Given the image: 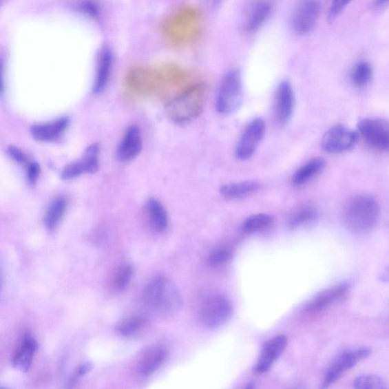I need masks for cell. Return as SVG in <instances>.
I'll use <instances>...</instances> for the list:
<instances>
[{
	"instance_id": "cell-1",
	"label": "cell",
	"mask_w": 389,
	"mask_h": 389,
	"mask_svg": "<svg viewBox=\"0 0 389 389\" xmlns=\"http://www.w3.org/2000/svg\"><path fill=\"white\" fill-rule=\"evenodd\" d=\"M143 299L150 311L160 317H173L181 309L178 289L165 277L153 279L145 290Z\"/></svg>"
},
{
	"instance_id": "cell-2",
	"label": "cell",
	"mask_w": 389,
	"mask_h": 389,
	"mask_svg": "<svg viewBox=\"0 0 389 389\" xmlns=\"http://www.w3.org/2000/svg\"><path fill=\"white\" fill-rule=\"evenodd\" d=\"M380 217V207L375 198L358 195L352 198L344 211V222L356 234H365L374 229Z\"/></svg>"
},
{
	"instance_id": "cell-3",
	"label": "cell",
	"mask_w": 389,
	"mask_h": 389,
	"mask_svg": "<svg viewBox=\"0 0 389 389\" xmlns=\"http://www.w3.org/2000/svg\"><path fill=\"white\" fill-rule=\"evenodd\" d=\"M204 101L205 92L203 87H192L168 105L167 115L176 123H189L202 114Z\"/></svg>"
},
{
	"instance_id": "cell-4",
	"label": "cell",
	"mask_w": 389,
	"mask_h": 389,
	"mask_svg": "<svg viewBox=\"0 0 389 389\" xmlns=\"http://www.w3.org/2000/svg\"><path fill=\"white\" fill-rule=\"evenodd\" d=\"M243 99L241 73L238 70H231L220 85L216 98L217 112L222 115H231L238 111Z\"/></svg>"
},
{
	"instance_id": "cell-5",
	"label": "cell",
	"mask_w": 389,
	"mask_h": 389,
	"mask_svg": "<svg viewBox=\"0 0 389 389\" xmlns=\"http://www.w3.org/2000/svg\"><path fill=\"white\" fill-rule=\"evenodd\" d=\"M232 313L233 306L229 298L222 295H213L204 301L200 319L205 326L216 328L224 325Z\"/></svg>"
},
{
	"instance_id": "cell-6",
	"label": "cell",
	"mask_w": 389,
	"mask_h": 389,
	"mask_svg": "<svg viewBox=\"0 0 389 389\" xmlns=\"http://www.w3.org/2000/svg\"><path fill=\"white\" fill-rule=\"evenodd\" d=\"M320 8L319 0H299L290 18L292 32L297 35L311 32L319 17Z\"/></svg>"
},
{
	"instance_id": "cell-7",
	"label": "cell",
	"mask_w": 389,
	"mask_h": 389,
	"mask_svg": "<svg viewBox=\"0 0 389 389\" xmlns=\"http://www.w3.org/2000/svg\"><path fill=\"white\" fill-rule=\"evenodd\" d=\"M357 133L372 148L386 151L389 148L388 123L384 119L366 118L359 122Z\"/></svg>"
},
{
	"instance_id": "cell-8",
	"label": "cell",
	"mask_w": 389,
	"mask_h": 389,
	"mask_svg": "<svg viewBox=\"0 0 389 389\" xmlns=\"http://www.w3.org/2000/svg\"><path fill=\"white\" fill-rule=\"evenodd\" d=\"M359 136L357 131L345 127L343 125H335L323 136L322 148L330 154L346 152L354 149Z\"/></svg>"
},
{
	"instance_id": "cell-9",
	"label": "cell",
	"mask_w": 389,
	"mask_h": 389,
	"mask_svg": "<svg viewBox=\"0 0 389 389\" xmlns=\"http://www.w3.org/2000/svg\"><path fill=\"white\" fill-rule=\"evenodd\" d=\"M266 128V123L261 118H255L246 125L235 151L238 158L248 160L254 155L265 136Z\"/></svg>"
},
{
	"instance_id": "cell-10",
	"label": "cell",
	"mask_w": 389,
	"mask_h": 389,
	"mask_svg": "<svg viewBox=\"0 0 389 389\" xmlns=\"http://www.w3.org/2000/svg\"><path fill=\"white\" fill-rule=\"evenodd\" d=\"M370 350L366 348L350 350L344 352L337 357L334 363L329 367L324 380L322 383V388H327L336 381L339 380L345 372L353 368L359 362H361L368 357Z\"/></svg>"
},
{
	"instance_id": "cell-11",
	"label": "cell",
	"mask_w": 389,
	"mask_h": 389,
	"mask_svg": "<svg viewBox=\"0 0 389 389\" xmlns=\"http://www.w3.org/2000/svg\"><path fill=\"white\" fill-rule=\"evenodd\" d=\"M271 0H254L245 14L244 29L247 34H254L266 23L273 12Z\"/></svg>"
},
{
	"instance_id": "cell-12",
	"label": "cell",
	"mask_w": 389,
	"mask_h": 389,
	"mask_svg": "<svg viewBox=\"0 0 389 389\" xmlns=\"http://www.w3.org/2000/svg\"><path fill=\"white\" fill-rule=\"evenodd\" d=\"M288 344V337L279 335L264 344L260 355L254 366L257 374L268 372L277 359L281 357Z\"/></svg>"
},
{
	"instance_id": "cell-13",
	"label": "cell",
	"mask_w": 389,
	"mask_h": 389,
	"mask_svg": "<svg viewBox=\"0 0 389 389\" xmlns=\"http://www.w3.org/2000/svg\"><path fill=\"white\" fill-rule=\"evenodd\" d=\"M295 107V95L288 81L278 85L275 97V114L277 121L287 124L292 118Z\"/></svg>"
},
{
	"instance_id": "cell-14",
	"label": "cell",
	"mask_w": 389,
	"mask_h": 389,
	"mask_svg": "<svg viewBox=\"0 0 389 389\" xmlns=\"http://www.w3.org/2000/svg\"><path fill=\"white\" fill-rule=\"evenodd\" d=\"M143 150L141 130L136 125H132L125 133L116 150V158L121 162H129L136 159Z\"/></svg>"
},
{
	"instance_id": "cell-15",
	"label": "cell",
	"mask_w": 389,
	"mask_h": 389,
	"mask_svg": "<svg viewBox=\"0 0 389 389\" xmlns=\"http://www.w3.org/2000/svg\"><path fill=\"white\" fill-rule=\"evenodd\" d=\"M113 64L114 54L111 48H102L98 57L96 74L92 89L94 94L99 95L105 90L111 78Z\"/></svg>"
},
{
	"instance_id": "cell-16",
	"label": "cell",
	"mask_w": 389,
	"mask_h": 389,
	"mask_svg": "<svg viewBox=\"0 0 389 389\" xmlns=\"http://www.w3.org/2000/svg\"><path fill=\"white\" fill-rule=\"evenodd\" d=\"M349 289L348 284H341L335 287L323 291L315 295L306 305L307 311L318 313L326 309L341 299Z\"/></svg>"
},
{
	"instance_id": "cell-17",
	"label": "cell",
	"mask_w": 389,
	"mask_h": 389,
	"mask_svg": "<svg viewBox=\"0 0 389 389\" xmlns=\"http://www.w3.org/2000/svg\"><path fill=\"white\" fill-rule=\"evenodd\" d=\"M167 355V350L162 346L149 348L139 359V372L145 377L151 376L165 364Z\"/></svg>"
},
{
	"instance_id": "cell-18",
	"label": "cell",
	"mask_w": 389,
	"mask_h": 389,
	"mask_svg": "<svg viewBox=\"0 0 389 389\" xmlns=\"http://www.w3.org/2000/svg\"><path fill=\"white\" fill-rule=\"evenodd\" d=\"M69 125L68 117H62L50 123L35 125L31 128V134L36 141L52 142L64 134Z\"/></svg>"
},
{
	"instance_id": "cell-19",
	"label": "cell",
	"mask_w": 389,
	"mask_h": 389,
	"mask_svg": "<svg viewBox=\"0 0 389 389\" xmlns=\"http://www.w3.org/2000/svg\"><path fill=\"white\" fill-rule=\"evenodd\" d=\"M36 348L38 344L34 337L29 335H25L13 358L14 368L21 372H28L30 369Z\"/></svg>"
},
{
	"instance_id": "cell-20",
	"label": "cell",
	"mask_w": 389,
	"mask_h": 389,
	"mask_svg": "<svg viewBox=\"0 0 389 389\" xmlns=\"http://www.w3.org/2000/svg\"><path fill=\"white\" fill-rule=\"evenodd\" d=\"M326 167V160L322 158H314L300 167L293 176L292 182L295 186H302L317 177Z\"/></svg>"
},
{
	"instance_id": "cell-21",
	"label": "cell",
	"mask_w": 389,
	"mask_h": 389,
	"mask_svg": "<svg viewBox=\"0 0 389 389\" xmlns=\"http://www.w3.org/2000/svg\"><path fill=\"white\" fill-rule=\"evenodd\" d=\"M260 187V183L255 180L232 182L222 186L220 193L226 199L236 200L256 193Z\"/></svg>"
},
{
	"instance_id": "cell-22",
	"label": "cell",
	"mask_w": 389,
	"mask_h": 389,
	"mask_svg": "<svg viewBox=\"0 0 389 389\" xmlns=\"http://www.w3.org/2000/svg\"><path fill=\"white\" fill-rule=\"evenodd\" d=\"M319 213L312 205L299 207L291 215L288 226L291 230L302 229L317 221Z\"/></svg>"
},
{
	"instance_id": "cell-23",
	"label": "cell",
	"mask_w": 389,
	"mask_h": 389,
	"mask_svg": "<svg viewBox=\"0 0 389 389\" xmlns=\"http://www.w3.org/2000/svg\"><path fill=\"white\" fill-rule=\"evenodd\" d=\"M146 211L153 229L158 232L166 230L168 224L167 211L159 201L150 199L146 203Z\"/></svg>"
},
{
	"instance_id": "cell-24",
	"label": "cell",
	"mask_w": 389,
	"mask_h": 389,
	"mask_svg": "<svg viewBox=\"0 0 389 389\" xmlns=\"http://www.w3.org/2000/svg\"><path fill=\"white\" fill-rule=\"evenodd\" d=\"M67 208V201L63 196L56 198L50 204L45 213V223L48 229L53 231L60 224Z\"/></svg>"
},
{
	"instance_id": "cell-25",
	"label": "cell",
	"mask_w": 389,
	"mask_h": 389,
	"mask_svg": "<svg viewBox=\"0 0 389 389\" xmlns=\"http://www.w3.org/2000/svg\"><path fill=\"white\" fill-rule=\"evenodd\" d=\"M373 70L369 63L361 61L357 63L350 72V82L357 89H364L371 83Z\"/></svg>"
},
{
	"instance_id": "cell-26",
	"label": "cell",
	"mask_w": 389,
	"mask_h": 389,
	"mask_svg": "<svg viewBox=\"0 0 389 389\" xmlns=\"http://www.w3.org/2000/svg\"><path fill=\"white\" fill-rule=\"evenodd\" d=\"M273 223V216L268 214H257L247 218L243 225L242 231L246 233H254L269 229Z\"/></svg>"
},
{
	"instance_id": "cell-27",
	"label": "cell",
	"mask_w": 389,
	"mask_h": 389,
	"mask_svg": "<svg viewBox=\"0 0 389 389\" xmlns=\"http://www.w3.org/2000/svg\"><path fill=\"white\" fill-rule=\"evenodd\" d=\"M100 145L93 143L85 149L82 158L79 159L85 174H95L99 170Z\"/></svg>"
},
{
	"instance_id": "cell-28",
	"label": "cell",
	"mask_w": 389,
	"mask_h": 389,
	"mask_svg": "<svg viewBox=\"0 0 389 389\" xmlns=\"http://www.w3.org/2000/svg\"><path fill=\"white\" fill-rule=\"evenodd\" d=\"M147 325L145 318L134 317L121 322L118 326V332L124 337H134L140 333Z\"/></svg>"
},
{
	"instance_id": "cell-29",
	"label": "cell",
	"mask_w": 389,
	"mask_h": 389,
	"mask_svg": "<svg viewBox=\"0 0 389 389\" xmlns=\"http://www.w3.org/2000/svg\"><path fill=\"white\" fill-rule=\"evenodd\" d=\"M354 387L359 389H386L387 381L376 375H362L358 377L354 383Z\"/></svg>"
},
{
	"instance_id": "cell-30",
	"label": "cell",
	"mask_w": 389,
	"mask_h": 389,
	"mask_svg": "<svg viewBox=\"0 0 389 389\" xmlns=\"http://www.w3.org/2000/svg\"><path fill=\"white\" fill-rule=\"evenodd\" d=\"M134 270L133 266L126 265L121 267L115 277V287L118 291L126 289L132 277H133Z\"/></svg>"
},
{
	"instance_id": "cell-31",
	"label": "cell",
	"mask_w": 389,
	"mask_h": 389,
	"mask_svg": "<svg viewBox=\"0 0 389 389\" xmlns=\"http://www.w3.org/2000/svg\"><path fill=\"white\" fill-rule=\"evenodd\" d=\"M84 169L79 160L65 166L62 171L61 178L63 180H74L84 174Z\"/></svg>"
},
{
	"instance_id": "cell-32",
	"label": "cell",
	"mask_w": 389,
	"mask_h": 389,
	"mask_svg": "<svg viewBox=\"0 0 389 389\" xmlns=\"http://www.w3.org/2000/svg\"><path fill=\"white\" fill-rule=\"evenodd\" d=\"M78 7L81 12L94 19H99L101 17L100 6L94 0H83Z\"/></svg>"
},
{
	"instance_id": "cell-33",
	"label": "cell",
	"mask_w": 389,
	"mask_h": 389,
	"mask_svg": "<svg viewBox=\"0 0 389 389\" xmlns=\"http://www.w3.org/2000/svg\"><path fill=\"white\" fill-rule=\"evenodd\" d=\"M352 0H333L331 7H330L328 20L330 23L340 16L343 11L346 9V7Z\"/></svg>"
},
{
	"instance_id": "cell-34",
	"label": "cell",
	"mask_w": 389,
	"mask_h": 389,
	"mask_svg": "<svg viewBox=\"0 0 389 389\" xmlns=\"http://www.w3.org/2000/svg\"><path fill=\"white\" fill-rule=\"evenodd\" d=\"M231 257L230 252L224 251V249H218L209 255V262L213 266H221L229 261Z\"/></svg>"
},
{
	"instance_id": "cell-35",
	"label": "cell",
	"mask_w": 389,
	"mask_h": 389,
	"mask_svg": "<svg viewBox=\"0 0 389 389\" xmlns=\"http://www.w3.org/2000/svg\"><path fill=\"white\" fill-rule=\"evenodd\" d=\"M8 154L10 156L19 164L25 165L28 162V158L25 154L16 146H10L8 148Z\"/></svg>"
},
{
	"instance_id": "cell-36",
	"label": "cell",
	"mask_w": 389,
	"mask_h": 389,
	"mask_svg": "<svg viewBox=\"0 0 389 389\" xmlns=\"http://www.w3.org/2000/svg\"><path fill=\"white\" fill-rule=\"evenodd\" d=\"M41 167L39 163L33 162L28 168V180L30 185H34L39 178Z\"/></svg>"
},
{
	"instance_id": "cell-37",
	"label": "cell",
	"mask_w": 389,
	"mask_h": 389,
	"mask_svg": "<svg viewBox=\"0 0 389 389\" xmlns=\"http://www.w3.org/2000/svg\"><path fill=\"white\" fill-rule=\"evenodd\" d=\"M3 71L4 63L1 59H0V94L4 92Z\"/></svg>"
},
{
	"instance_id": "cell-38",
	"label": "cell",
	"mask_w": 389,
	"mask_h": 389,
	"mask_svg": "<svg viewBox=\"0 0 389 389\" xmlns=\"http://www.w3.org/2000/svg\"><path fill=\"white\" fill-rule=\"evenodd\" d=\"M92 366L91 364L87 363L82 365V366H81L78 370V375L79 376L85 375V374L89 372L92 370Z\"/></svg>"
},
{
	"instance_id": "cell-39",
	"label": "cell",
	"mask_w": 389,
	"mask_h": 389,
	"mask_svg": "<svg viewBox=\"0 0 389 389\" xmlns=\"http://www.w3.org/2000/svg\"><path fill=\"white\" fill-rule=\"evenodd\" d=\"M388 3V0H377V6L378 7H383Z\"/></svg>"
},
{
	"instance_id": "cell-40",
	"label": "cell",
	"mask_w": 389,
	"mask_h": 389,
	"mask_svg": "<svg viewBox=\"0 0 389 389\" xmlns=\"http://www.w3.org/2000/svg\"><path fill=\"white\" fill-rule=\"evenodd\" d=\"M0 288H1V274H0Z\"/></svg>"
}]
</instances>
